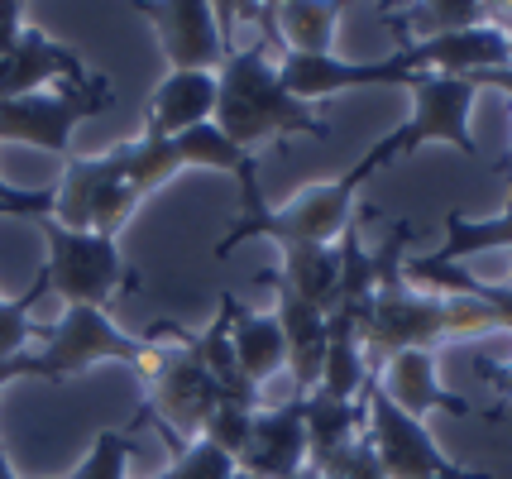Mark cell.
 <instances>
[{"label": "cell", "mask_w": 512, "mask_h": 479, "mask_svg": "<svg viewBox=\"0 0 512 479\" xmlns=\"http://www.w3.org/2000/svg\"><path fill=\"white\" fill-rule=\"evenodd\" d=\"M216 130H221L235 149L254 154L259 144H283L292 135L326 139L331 120L316 106H302L297 96L278 82V63H268L264 44L254 48H230L221 72H216Z\"/></svg>", "instance_id": "1"}, {"label": "cell", "mask_w": 512, "mask_h": 479, "mask_svg": "<svg viewBox=\"0 0 512 479\" xmlns=\"http://www.w3.org/2000/svg\"><path fill=\"white\" fill-rule=\"evenodd\" d=\"M407 240H412V226H393L388 240L379 245V293H374V307H369V321H364V365H369V379L379 374L393 355L402 350H436V345L455 341V326H450V297L441 293H422L402 278V264H407Z\"/></svg>", "instance_id": "2"}, {"label": "cell", "mask_w": 512, "mask_h": 479, "mask_svg": "<svg viewBox=\"0 0 512 479\" xmlns=\"http://www.w3.org/2000/svg\"><path fill=\"white\" fill-rule=\"evenodd\" d=\"M379 173L374 154H364L355 168H345L331 183H312L302 192H292L288 202L278 206H245L230 226H225L216 259H230L245 240H273L278 250L283 245H335L345 230L355 226V197L359 187Z\"/></svg>", "instance_id": "3"}, {"label": "cell", "mask_w": 512, "mask_h": 479, "mask_svg": "<svg viewBox=\"0 0 512 479\" xmlns=\"http://www.w3.org/2000/svg\"><path fill=\"white\" fill-rule=\"evenodd\" d=\"M44 336V365L53 379H67V374H82L91 365H130L144 384L158 374L163 365V350L144 336H125L101 307H67L53 326H39Z\"/></svg>", "instance_id": "4"}, {"label": "cell", "mask_w": 512, "mask_h": 479, "mask_svg": "<svg viewBox=\"0 0 512 479\" xmlns=\"http://www.w3.org/2000/svg\"><path fill=\"white\" fill-rule=\"evenodd\" d=\"M48 240L44 278L67 307H111V297L134 293L139 274L120 259V245L91 230H63L58 221H39Z\"/></svg>", "instance_id": "5"}, {"label": "cell", "mask_w": 512, "mask_h": 479, "mask_svg": "<svg viewBox=\"0 0 512 479\" xmlns=\"http://www.w3.org/2000/svg\"><path fill=\"white\" fill-rule=\"evenodd\" d=\"M474 96L479 87L469 77H436V72H422V82L412 87V115L407 125L388 130V135L369 149L379 168H393L398 159L417 154L422 144H455L460 154L479 159V144L469 135V111H474Z\"/></svg>", "instance_id": "6"}, {"label": "cell", "mask_w": 512, "mask_h": 479, "mask_svg": "<svg viewBox=\"0 0 512 479\" xmlns=\"http://www.w3.org/2000/svg\"><path fill=\"white\" fill-rule=\"evenodd\" d=\"M115 101L106 77H82V82H58L53 92H29L0 101V144H34L48 154L72 149V130L101 115Z\"/></svg>", "instance_id": "7"}, {"label": "cell", "mask_w": 512, "mask_h": 479, "mask_svg": "<svg viewBox=\"0 0 512 479\" xmlns=\"http://www.w3.org/2000/svg\"><path fill=\"white\" fill-rule=\"evenodd\" d=\"M364 436L379 456L383 475L388 479H493L489 470H465L436 446V436L426 432V422L407 417L402 408L388 403L374 379L364 384Z\"/></svg>", "instance_id": "8"}, {"label": "cell", "mask_w": 512, "mask_h": 479, "mask_svg": "<svg viewBox=\"0 0 512 479\" xmlns=\"http://www.w3.org/2000/svg\"><path fill=\"white\" fill-rule=\"evenodd\" d=\"M144 388L154 393V403H144V412L158 417L168 432H187L192 441L206 432L211 412L221 408V388L211 379V369L201 365L192 336L178 350H163V365Z\"/></svg>", "instance_id": "9"}, {"label": "cell", "mask_w": 512, "mask_h": 479, "mask_svg": "<svg viewBox=\"0 0 512 479\" xmlns=\"http://www.w3.org/2000/svg\"><path fill=\"white\" fill-rule=\"evenodd\" d=\"M278 82L302 106H312V101H326L335 92H355V87H407L412 92L422 82V72L398 68L393 53L383 63H350V58H335V53H283Z\"/></svg>", "instance_id": "10"}, {"label": "cell", "mask_w": 512, "mask_h": 479, "mask_svg": "<svg viewBox=\"0 0 512 479\" xmlns=\"http://www.w3.org/2000/svg\"><path fill=\"white\" fill-rule=\"evenodd\" d=\"M158 29V44L173 72H221L230 39L221 34V5L178 0V5H134Z\"/></svg>", "instance_id": "11"}, {"label": "cell", "mask_w": 512, "mask_h": 479, "mask_svg": "<svg viewBox=\"0 0 512 479\" xmlns=\"http://www.w3.org/2000/svg\"><path fill=\"white\" fill-rule=\"evenodd\" d=\"M398 68L407 72H436V77H479L493 68H512V44L498 24H479V29H460L446 39H398L393 48Z\"/></svg>", "instance_id": "12"}, {"label": "cell", "mask_w": 512, "mask_h": 479, "mask_svg": "<svg viewBox=\"0 0 512 479\" xmlns=\"http://www.w3.org/2000/svg\"><path fill=\"white\" fill-rule=\"evenodd\" d=\"M240 470L254 479H302L307 470V427H302V398L292 393L278 408H259L249 446L240 451Z\"/></svg>", "instance_id": "13"}, {"label": "cell", "mask_w": 512, "mask_h": 479, "mask_svg": "<svg viewBox=\"0 0 512 479\" xmlns=\"http://www.w3.org/2000/svg\"><path fill=\"white\" fill-rule=\"evenodd\" d=\"M82 77H87L82 58L67 44L48 39L44 29H34V24H24V34L15 39V48L0 53V101L29 96V92H48V87H58V82H82Z\"/></svg>", "instance_id": "14"}, {"label": "cell", "mask_w": 512, "mask_h": 479, "mask_svg": "<svg viewBox=\"0 0 512 479\" xmlns=\"http://www.w3.org/2000/svg\"><path fill=\"white\" fill-rule=\"evenodd\" d=\"M273 293H278V326H283V345H288V369H292V384H297V398L316 393L321 384V369H326V345H331V331H326V312L302 302L292 293L288 283L278 278V269L268 274Z\"/></svg>", "instance_id": "15"}, {"label": "cell", "mask_w": 512, "mask_h": 479, "mask_svg": "<svg viewBox=\"0 0 512 479\" xmlns=\"http://www.w3.org/2000/svg\"><path fill=\"white\" fill-rule=\"evenodd\" d=\"M374 384L388 393L393 408H402L407 417H417V422H422L426 412H455V417L474 412L469 398H460V393H450V388L441 384L436 350H402V355H393V360L374 374Z\"/></svg>", "instance_id": "16"}, {"label": "cell", "mask_w": 512, "mask_h": 479, "mask_svg": "<svg viewBox=\"0 0 512 479\" xmlns=\"http://www.w3.org/2000/svg\"><path fill=\"white\" fill-rule=\"evenodd\" d=\"M302 427H307V475H326L364 436V398L307 393L302 398Z\"/></svg>", "instance_id": "17"}, {"label": "cell", "mask_w": 512, "mask_h": 479, "mask_svg": "<svg viewBox=\"0 0 512 479\" xmlns=\"http://www.w3.org/2000/svg\"><path fill=\"white\" fill-rule=\"evenodd\" d=\"M216 72H168L163 87L149 96V111H144V130L149 135H187L197 125L216 120Z\"/></svg>", "instance_id": "18"}, {"label": "cell", "mask_w": 512, "mask_h": 479, "mask_svg": "<svg viewBox=\"0 0 512 479\" xmlns=\"http://www.w3.org/2000/svg\"><path fill=\"white\" fill-rule=\"evenodd\" d=\"M230 321V350H235V365L245 369L249 384H268L278 369H288V345H283V326L278 317H264L254 307H240L235 293H221L216 302Z\"/></svg>", "instance_id": "19"}, {"label": "cell", "mask_w": 512, "mask_h": 479, "mask_svg": "<svg viewBox=\"0 0 512 479\" xmlns=\"http://www.w3.org/2000/svg\"><path fill=\"white\" fill-rule=\"evenodd\" d=\"M268 20H273V34L283 39V53H331L340 5H331V0H283V5H268Z\"/></svg>", "instance_id": "20"}, {"label": "cell", "mask_w": 512, "mask_h": 479, "mask_svg": "<svg viewBox=\"0 0 512 479\" xmlns=\"http://www.w3.org/2000/svg\"><path fill=\"white\" fill-rule=\"evenodd\" d=\"M493 20V5L484 0H431V5H412L402 15H388V29L398 39H446V34H460V29H479V24Z\"/></svg>", "instance_id": "21"}, {"label": "cell", "mask_w": 512, "mask_h": 479, "mask_svg": "<svg viewBox=\"0 0 512 479\" xmlns=\"http://www.w3.org/2000/svg\"><path fill=\"white\" fill-rule=\"evenodd\" d=\"M278 278L292 293L312 307H331L335 288H340V250L335 245H283V269Z\"/></svg>", "instance_id": "22"}, {"label": "cell", "mask_w": 512, "mask_h": 479, "mask_svg": "<svg viewBox=\"0 0 512 479\" xmlns=\"http://www.w3.org/2000/svg\"><path fill=\"white\" fill-rule=\"evenodd\" d=\"M134 422H154L158 436H163V446H168V456H173V465H168V475L173 479H235L240 475V465H235V456H225L221 446H211L206 436H197V441H182L178 432H168L158 417H149V412H139Z\"/></svg>", "instance_id": "23"}, {"label": "cell", "mask_w": 512, "mask_h": 479, "mask_svg": "<svg viewBox=\"0 0 512 479\" xmlns=\"http://www.w3.org/2000/svg\"><path fill=\"white\" fill-rule=\"evenodd\" d=\"M489 250H512V206L503 216H489V221H469L460 211L446 216V245L436 250L441 264H460L469 254H489Z\"/></svg>", "instance_id": "24"}, {"label": "cell", "mask_w": 512, "mask_h": 479, "mask_svg": "<svg viewBox=\"0 0 512 479\" xmlns=\"http://www.w3.org/2000/svg\"><path fill=\"white\" fill-rule=\"evenodd\" d=\"M364 384H369L364 345H359L355 336H331V345H326V369H321L316 393H331V398H359Z\"/></svg>", "instance_id": "25"}, {"label": "cell", "mask_w": 512, "mask_h": 479, "mask_svg": "<svg viewBox=\"0 0 512 479\" xmlns=\"http://www.w3.org/2000/svg\"><path fill=\"white\" fill-rule=\"evenodd\" d=\"M48 293V278L39 274L34 278V288L24 297H15V302H0V360H10V355H24L29 350V341L39 336V321L29 317L34 312V302Z\"/></svg>", "instance_id": "26"}, {"label": "cell", "mask_w": 512, "mask_h": 479, "mask_svg": "<svg viewBox=\"0 0 512 479\" xmlns=\"http://www.w3.org/2000/svg\"><path fill=\"white\" fill-rule=\"evenodd\" d=\"M130 451H134L130 432H101L96 441H91L87 460H82V465H77L67 479H125Z\"/></svg>", "instance_id": "27"}, {"label": "cell", "mask_w": 512, "mask_h": 479, "mask_svg": "<svg viewBox=\"0 0 512 479\" xmlns=\"http://www.w3.org/2000/svg\"><path fill=\"white\" fill-rule=\"evenodd\" d=\"M254 417H259V408H245V403H221V408L211 412V422H206V441L211 446H221L225 456H235V465H240V451L249 446V432H254Z\"/></svg>", "instance_id": "28"}, {"label": "cell", "mask_w": 512, "mask_h": 479, "mask_svg": "<svg viewBox=\"0 0 512 479\" xmlns=\"http://www.w3.org/2000/svg\"><path fill=\"white\" fill-rule=\"evenodd\" d=\"M0 216L48 221V216H53V187H44V192H20V187L0 183Z\"/></svg>", "instance_id": "29"}, {"label": "cell", "mask_w": 512, "mask_h": 479, "mask_svg": "<svg viewBox=\"0 0 512 479\" xmlns=\"http://www.w3.org/2000/svg\"><path fill=\"white\" fill-rule=\"evenodd\" d=\"M316 479H388V475H383V465H379V456H374V446H369V436H359L355 446H350V456Z\"/></svg>", "instance_id": "30"}, {"label": "cell", "mask_w": 512, "mask_h": 479, "mask_svg": "<svg viewBox=\"0 0 512 479\" xmlns=\"http://www.w3.org/2000/svg\"><path fill=\"white\" fill-rule=\"evenodd\" d=\"M15 379H53V374H48L44 355L24 350V355H10V360H0V393L15 384Z\"/></svg>", "instance_id": "31"}, {"label": "cell", "mask_w": 512, "mask_h": 479, "mask_svg": "<svg viewBox=\"0 0 512 479\" xmlns=\"http://www.w3.org/2000/svg\"><path fill=\"white\" fill-rule=\"evenodd\" d=\"M20 34H24V5L20 0H0V53L15 48Z\"/></svg>", "instance_id": "32"}, {"label": "cell", "mask_w": 512, "mask_h": 479, "mask_svg": "<svg viewBox=\"0 0 512 479\" xmlns=\"http://www.w3.org/2000/svg\"><path fill=\"white\" fill-rule=\"evenodd\" d=\"M474 87H498V92L512 101V68H493V72H479V77H469ZM503 173H508V206H512V154L503 163Z\"/></svg>", "instance_id": "33"}, {"label": "cell", "mask_w": 512, "mask_h": 479, "mask_svg": "<svg viewBox=\"0 0 512 479\" xmlns=\"http://www.w3.org/2000/svg\"><path fill=\"white\" fill-rule=\"evenodd\" d=\"M474 374H479L484 384H493V393L512 398V360H508V365H489V360H479V365H474Z\"/></svg>", "instance_id": "34"}, {"label": "cell", "mask_w": 512, "mask_h": 479, "mask_svg": "<svg viewBox=\"0 0 512 479\" xmlns=\"http://www.w3.org/2000/svg\"><path fill=\"white\" fill-rule=\"evenodd\" d=\"M493 24L508 34V44H512V5H493Z\"/></svg>", "instance_id": "35"}, {"label": "cell", "mask_w": 512, "mask_h": 479, "mask_svg": "<svg viewBox=\"0 0 512 479\" xmlns=\"http://www.w3.org/2000/svg\"><path fill=\"white\" fill-rule=\"evenodd\" d=\"M0 479H20L15 470H10V456H5V446H0Z\"/></svg>", "instance_id": "36"}, {"label": "cell", "mask_w": 512, "mask_h": 479, "mask_svg": "<svg viewBox=\"0 0 512 479\" xmlns=\"http://www.w3.org/2000/svg\"><path fill=\"white\" fill-rule=\"evenodd\" d=\"M154 479H173V475H168V470H163V475H154Z\"/></svg>", "instance_id": "37"}, {"label": "cell", "mask_w": 512, "mask_h": 479, "mask_svg": "<svg viewBox=\"0 0 512 479\" xmlns=\"http://www.w3.org/2000/svg\"><path fill=\"white\" fill-rule=\"evenodd\" d=\"M235 479H254V475H245V470H240V475H235Z\"/></svg>", "instance_id": "38"}, {"label": "cell", "mask_w": 512, "mask_h": 479, "mask_svg": "<svg viewBox=\"0 0 512 479\" xmlns=\"http://www.w3.org/2000/svg\"><path fill=\"white\" fill-rule=\"evenodd\" d=\"M302 479H316V475H307V470H302Z\"/></svg>", "instance_id": "39"}, {"label": "cell", "mask_w": 512, "mask_h": 479, "mask_svg": "<svg viewBox=\"0 0 512 479\" xmlns=\"http://www.w3.org/2000/svg\"><path fill=\"white\" fill-rule=\"evenodd\" d=\"M508 288H512V274H508Z\"/></svg>", "instance_id": "40"}]
</instances>
